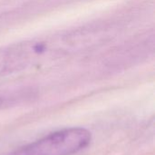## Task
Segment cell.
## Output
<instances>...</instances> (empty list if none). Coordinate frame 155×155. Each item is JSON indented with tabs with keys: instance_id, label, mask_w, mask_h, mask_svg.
<instances>
[{
	"instance_id": "obj_1",
	"label": "cell",
	"mask_w": 155,
	"mask_h": 155,
	"mask_svg": "<svg viewBox=\"0 0 155 155\" xmlns=\"http://www.w3.org/2000/svg\"><path fill=\"white\" fill-rule=\"evenodd\" d=\"M90 131L83 127L64 128L25 144L8 155H74L89 146Z\"/></svg>"
}]
</instances>
